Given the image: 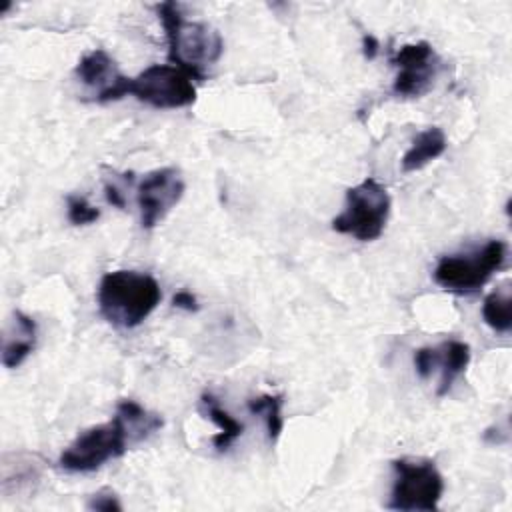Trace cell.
<instances>
[{"instance_id":"cell-1","label":"cell","mask_w":512,"mask_h":512,"mask_svg":"<svg viewBox=\"0 0 512 512\" xmlns=\"http://www.w3.org/2000/svg\"><path fill=\"white\" fill-rule=\"evenodd\" d=\"M154 10L166 34L170 62L202 82L204 66L218 62L222 56L224 40L220 32L206 22L186 20L178 2H160Z\"/></svg>"},{"instance_id":"cell-2","label":"cell","mask_w":512,"mask_h":512,"mask_svg":"<svg viewBox=\"0 0 512 512\" xmlns=\"http://www.w3.org/2000/svg\"><path fill=\"white\" fill-rule=\"evenodd\" d=\"M98 310L116 328L140 326L160 304L162 290L154 276L136 270L106 272L98 284Z\"/></svg>"},{"instance_id":"cell-3","label":"cell","mask_w":512,"mask_h":512,"mask_svg":"<svg viewBox=\"0 0 512 512\" xmlns=\"http://www.w3.org/2000/svg\"><path fill=\"white\" fill-rule=\"evenodd\" d=\"M390 206L392 200L386 186L376 178H364L346 190L344 210L332 220V230L360 242H372L382 236Z\"/></svg>"},{"instance_id":"cell-4","label":"cell","mask_w":512,"mask_h":512,"mask_svg":"<svg viewBox=\"0 0 512 512\" xmlns=\"http://www.w3.org/2000/svg\"><path fill=\"white\" fill-rule=\"evenodd\" d=\"M392 490L386 508L398 512H434L444 494V478L428 458L392 460Z\"/></svg>"},{"instance_id":"cell-5","label":"cell","mask_w":512,"mask_h":512,"mask_svg":"<svg viewBox=\"0 0 512 512\" xmlns=\"http://www.w3.org/2000/svg\"><path fill=\"white\" fill-rule=\"evenodd\" d=\"M506 242L488 240L482 248L442 256L432 272L434 282L454 294H474L504 266Z\"/></svg>"},{"instance_id":"cell-6","label":"cell","mask_w":512,"mask_h":512,"mask_svg":"<svg viewBox=\"0 0 512 512\" xmlns=\"http://www.w3.org/2000/svg\"><path fill=\"white\" fill-rule=\"evenodd\" d=\"M130 442L116 418L106 424L92 426L76 436V440L60 454V468L72 474L94 472L106 462L126 454Z\"/></svg>"},{"instance_id":"cell-7","label":"cell","mask_w":512,"mask_h":512,"mask_svg":"<svg viewBox=\"0 0 512 512\" xmlns=\"http://www.w3.org/2000/svg\"><path fill=\"white\" fill-rule=\"evenodd\" d=\"M130 96L160 108L174 110L196 102L194 78L174 64H152L132 78Z\"/></svg>"},{"instance_id":"cell-8","label":"cell","mask_w":512,"mask_h":512,"mask_svg":"<svg viewBox=\"0 0 512 512\" xmlns=\"http://www.w3.org/2000/svg\"><path fill=\"white\" fill-rule=\"evenodd\" d=\"M390 62L398 70L392 84V92L398 98L424 96L434 86L440 70V58L426 40L402 44Z\"/></svg>"},{"instance_id":"cell-9","label":"cell","mask_w":512,"mask_h":512,"mask_svg":"<svg viewBox=\"0 0 512 512\" xmlns=\"http://www.w3.org/2000/svg\"><path fill=\"white\" fill-rule=\"evenodd\" d=\"M186 182L174 166L156 168L142 176L136 186V202L140 210V226L152 230L182 200Z\"/></svg>"},{"instance_id":"cell-10","label":"cell","mask_w":512,"mask_h":512,"mask_svg":"<svg viewBox=\"0 0 512 512\" xmlns=\"http://www.w3.org/2000/svg\"><path fill=\"white\" fill-rule=\"evenodd\" d=\"M76 80L88 88L94 102L106 104L120 100L130 94L132 78L120 72L116 60L102 48L86 52L76 68H74Z\"/></svg>"},{"instance_id":"cell-11","label":"cell","mask_w":512,"mask_h":512,"mask_svg":"<svg viewBox=\"0 0 512 512\" xmlns=\"http://www.w3.org/2000/svg\"><path fill=\"white\" fill-rule=\"evenodd\" d=\"M36 346V322L32 316L16 310L4 332L2 364L6 368H18Z\"/></svg>"},{"instance_id":"cell-12","label":"cell","mask_w":512,"mask_h":512,"mask_svg":"<svg viewBox=\"0 0 512 512\" xmlns=\"http://www.w3.org/2000/svg\"><path fill=\"white\" fill-rule=\"evenodd\" d=\"M114 418L120 422L130 444H138V442L150 438L164 424L156 412L146 410L142 404H138L136 400H130V398H122L116 404Z\"/></svg>"},{"instance_id":"cell-13","label":"cell","mask_w":512,"mask_h":512,"mask_svg":"<svg viewBox=\"0 0 512 512\" xmlns=\"http://www.w3.org/2000/svg\"><path fill=\"white\" fill-rule=\"evenodd\" d=\"M448 148L446 134L440 126H428L422 130L410 144V148L404 152L400 166L404 172H416L422 170L426 164L440 158Z\"/></svg>"},{"instance_id":"cell-14","label":"cell","mask_w":512,"mask_h":512,"mask_svg":"<svg viewBox=\"0 0 512 512\" xmlns=\"http://www.w3.org/2000/svg\"><path fill=\"white\" fill-rule=\"evenodd\" d=\"M200 406H202L206 418H210V420L218 426V430H220V432H216V434L212 436L214 448H216L218 452L228 450V448L242 436L244 424L238 422L234 416H230V412L224 410V408L218 404L216 396L210 394V392H204V394L200 396Z\"/></svg>"},{"instance_id":"cell-15","label":"cell","mask_w":512,"mask_h":512,"mask_svg":"<svg viewBox=\"0 0 512 512\" xmlns=\"http://www.w3.org/2000/svg\"><path fill=\"white\" fill-rule=\"evenodd\" d=\"M470 362V346L462 340H446L438 346V368L440 384L436 394L444 396L450 392L454 380L466 370Z\"/></svg>"},{"instance_id":"cell-16","label":"cell","mask_w":512,"mask_h":512,"mask_svg":"<svg viewBox=\"0 0 512 512\" xmlns=\"http://www.w3.org/2000/svg\"><path fill=\"white\" fill-rule=\"evenodd\" d=\"M282 404L284 396L282 394H260L256 398L248 400V412L254 416H260L266 426V436L268 442L274 444L282 430H284V416H282Z\"/></svg>"},{"instance_id":"cell-17","label":"cell","mask_w":512,"mask_h":512,"mask_svg":"<svg viewBox=\"0 0 512 512\" xmlns=\"http://www.w3.org/2000/svg\"><path fill=\"white\" fill-rule=\"evenodd\" d=\"M482 320L494 332L506 334L512 328V312H510V294L504 290L490 292L482 302Z\"/></svg>"},{"instance_id":"cell-18","label":"cell","mask_w":512,"mask_h":512,"mask_svg":"<svg viewBox=\"0 0 512 512\" xmlns=\"http://www.w3.org/2000/svg\"><path fill=\"white\" fill-rule=\"evenodd\" d=\"M66 216L74 226H88L100 218V210L80 194L66 196Z\"/></svg>"},{"instance_id":"cell-19","label":"cell","mask_w":512,"mask_h":512,"mask_svg":"<svg viewBox=\"0 0 512 512\" xmlns=\"http://www.w3.org/2000/svg\"><path fill=\"white\" fill-rule=\"evenodd\" d=\"M414 368L420 378H430L432 372L438 368V348L422 346L414 352Z\"/></svg>"},{"instance_id":"cell-20","label":"cell","mask_w":512,"mask_h":512,"mask_svg":"<svg viewBox=\"0 0 512 512\" xmlns=\"http://www.w3.org/2000/svg\"><path fill=\"white\" fill-rule=\"evenodd\" d=\"M86 506L90 510H102V512H112V510L120 512L122 510V504H120L116 492L110 490V488H102L96 494H92Z\"/></svg>"},{"instance_id":"cell-21","label":"cell","mask_w":512,"mask_h":512,"mask_svg":"<svg viewBox=\"0 0 512 512\" xmlns=\"http://www.w3.org/2000/svg\"><path fill=\"white\" fill-rule=\"evenodd\" d=\"M104 196H106L108 204H112L114 208H120V210L126 208V194L114 180L104 182Z\"/></svg>"},{"instance_id":"cell-22","label":"cell","mask_w":512,"mask_h":512,"mask_svg":"<svg viewBox=\"0 0 512 512\" xmlns=\"http://www.w3.org/2000/svg\"><path fill=\"white\" fill-rule=\"evenodd\" d=\"M172 304H174L176 308L186 310V312H196V310L200 308V306H198L196 296H194L192 292H188V290H180V292H176V294H174V298H172Z\"/></svg>"},{"instance_id":"cell-23","label":"cell","mask_w":512,"mask_h":512,"mask_svg":"<svg viewBox=\"0 0 512 512\" xmlns=\"http://www.w3.org/2000/svg\"><path fill=\"white\" fill-rule=\"evenodd\" d=\"M380 52V42L376 40L374 34H364L362 36V54L366 60H374Z\"/></svg>"}]
</instances>
